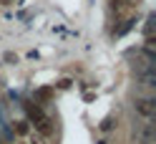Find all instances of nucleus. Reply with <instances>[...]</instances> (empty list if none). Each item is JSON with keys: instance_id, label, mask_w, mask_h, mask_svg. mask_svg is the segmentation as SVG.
I'll list each match as a JSON object with an SVG mask.
<instances>
[{"instance_id": "f257e3e1", "label": "nucleus", "mask_w": 156, "mask_h": 144, "mask_svg": "<svg viewBox=\"0 0 156 144\" xmlns=\"http://www.w3.org/2000/svg\"><path fill=\"white\" fill-rule=\"evenodd\" d=\"M136 114L144 119H151V114H154V99H139L136 101Z\"/></svg>"}, {"instance_id": "f03ea898", "label": "nucleus", "mask_w": 156, "mask_h": 144, "mask_svg": "<svg viewBox=\"0 0 156 144\" xmlns=\"http://www.w3.org/2000/svg\"><path fill=\"white\" fill-rule=\"evenodd\" d=\"M15 134H18V137H20V139H25L28 134H30V121H28V119L18 121V124H15Z\"/></svg>"}, {"instance_id": "7ed1b4c3", "label": "nucleus", "mask_w": 156, "mask_h": 144, "mask_svg": "<svg viewBox=\"0 0 156 144\" xmlns=\"http://www.w3.org/2000/svg\"><path fill=\"white\" fill-rule=\"evenodd\" d=\"M98 129H101L103 134H108V131H113V129H116V119H113V116H106V119H103V121L98 124Z\"/></svg>"}, {"instance_id": "20e7f679", "label": "nucleus", "mask_w": 156, "mask_h": 144, "mask_svg": "<svg viewBox=\"0 0 156 144\" xmlns=\"http://www.w3.org/2000/svg\"><path fill=\"white\" fill-rule=\"evenodd\" d=\"M28 144H48V139L41 137V134H35V131H30L28 134Z\"/></svg>"}, {"instance_id": "39448f33", "label": "nucleus", "mask_w": 156, "mask_h": 144, "mask_svg": "<svg viewBox=\"0 0 156 144\" xmlns=\"http://www.w3.org/2000/svg\"><path fill=\"white\" fill-rule=\"evenodd\" d=\"M3 61H5V63H18V56H15L13 51H8V53L3 56Z\"/></svg>"}, {"instance_id": "423d86ee", "label": "nucleus", "mask_w": 156, "mask_h": 144, "mask_svg": "<svg viewBox=\"0 0 156 144\" xmlns=\"http://www.w3.org/2000/svg\"><path fill=\"white\" fill-rule=\"evenodd\" d=\"M131 25H133V20H126V23H123V25L119 28V31H116V35H123V33H126V31H129V28H131Z\"/></svg>"}, {"instance_id": "0eeeda50", "label": "nucleus", "mask_w": 156, "mask_h": 144, "mask_svg": "<svg viewBox=\"0 0 156 144\" xmlns=\"http://www.w3.org/2000/svg\"><path fill=\"white\" fill-rule=\"evenodd\" d=\"M58 86H61V89H68V86H71V79H61V83H58Z\"/></svg>"}, {"instance_id": "6e6552de", "label": "nucleus", "mask_w": 156, "mask_h": 144, "mask_svg": "<svg viewBox=\"0 0 156 144\" xmlns=\"http://www.w3.org/2000/svg\"><path fill=\"white\" fill-rule=\"evenodd\" d=\"M96 144H111L108 139H98V142H96Z\"/></svg>"}, {"instance_id": "1a4fd4ad", "label": "nucleus", "mask_w": 156, "mask_h": 144, "mask_svg": "<svg viewBox=\"0 0 156 144\" xmlns=\"http://www.w3.org/2000/svg\"><path fill=\"white\" fill-rule=\"evenodd\" d=\"M0 89H3V76H0Z\"/></svg>"}]
</instances>
